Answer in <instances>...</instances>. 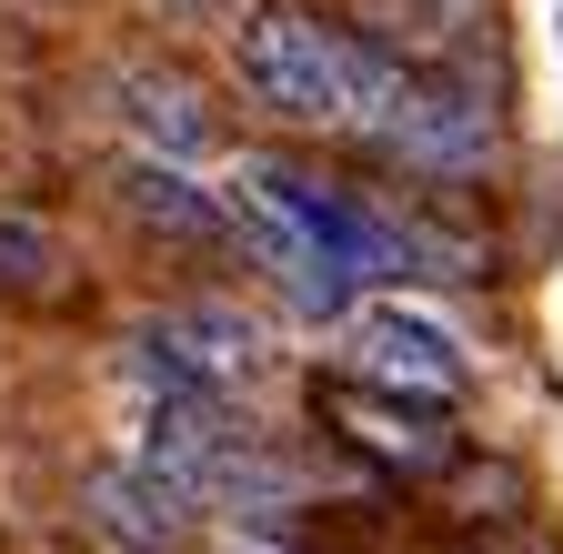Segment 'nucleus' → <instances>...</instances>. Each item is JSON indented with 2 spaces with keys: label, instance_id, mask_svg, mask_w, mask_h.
Instances as JSON below:
<instances>
[{
  "label": "nucleus",
  "instance_id": "nucleus-1",
  "mask_svg": "<svg viewBox=\"0 0 563 554\" xmlns=\"http://www.w3.org/2000/svg\"><path fill=\"white\" fill-rule=\"evenodd\" d=\"M232 72H242L252 111L292 121V131H363L373 41L302 11V0H252L242 31H232Z\"/></svg>",
  "mask_w": 563,
  "mask_h": 554
},
{
  "label": "nucleus",
  "instance_id": "nucleus-2",
  "mask_svg": "<svg viewBox=\"0 0 563 554\" xmlns=\"http://www.w3.org/2000/svg\"><path fill=\"white\" fill-rule=\"evenodd\" d=\"M363 142H383L393 162L433 172V182H473L493 162V101L483 82H453V72H412V61L373 51V82H363Z\"/></svg>",
  "mask_w": 563,
  "mask_h": 554
},
{
  "label": "nucleus",
  "instance_id": "nucleus-3",
  "mask_svg": "<svg viewBox=\"0 0 563 554\" xmlns=\"http://www.w3.org/2000/svg\"><path fill=\"white\" fill-rule=\"evenodd\" d=\"M121 373H131V393H222V403H242L272 373V333L232 293H191V303H162V313L131 323Z\"/></svg>",
  "mask_w": 563,
  "mask_h": 554
},
{
  "label": "nucleus",
  "instance_id": "nucleus-4",
  "mask_svg": "<svg viewBox=\"0 0 563 554\" xmlns=\"http://www.w3.org/2000/svg\"><path fill=\"white\" fill-rule=\"evenodd\" d=\"M312 424H322L342 454H363L373 474H393V484H443V474L463 464V434H453L443 403L383 393V383H363V373H312Z\"/></svg>",
  "mask_w": 563,
  "mask_h": 554
},
{
  "label": "nucleus",
  "instance_id": "nucleus-5",
  "mask_svg": "<svg viewBox=\"0 0 563 554\" xmlns=\"http://www.w3.org/2000/svg\"><path fill=\"white\" fill-rule=\"evenodd\" d=\"M342 373H363V383H383V393H412V403H443V413H453L463 383H473L453 323H433L422 303H363V313H352Z\"/></svg>",
  "mask_w": 563,
  "mask_h": 554
},
{
  "label": "nucleus",
  "instance_id": "nucleus-6",
  "mask_svg": "<svg viewBox=\"0 0 563 554\" xmlns=\"http://www.w3.org/2000/svg\"><path fill=\"white\" fill-rule=\"evenodd\" d=\"M81 524L111 554H191L201 504L181 495L172 474H152V464H91L81 474Z\"/></svg>",
  "mask_w": 563,
  "mask_h": 554
},
{
  "label": "nucleus",
  "instance_id": "nucleus-7",
  "mask_svg": "<svg viewBox=\"0 0 563 554\" xmlns=\"http://www.w3.org/2000/svg\"><path fill=\"white\" fill-rule=\"evenodd\" d=\"M111 202H121V222L131 232H152V242H181V252H222L232 242V192H201L181 162L162 152H131L111 172Z\"/></svg>",
  "mask_w": 563,
  "mask_h": 554
},
{
  "label": "nucleus",
  "instance_id": "nucleus-8",
  "mask_svg": "<svg viewBox=\"0 0 563 554\" xmlns=\"http://www.w3.org/2000/svg\"><path fill=\"white\" fill-rule=\"evenodd\" d=\"M373 51L412 61V72H493V0H373Z\"/></svg>",
  "mask_w": 563,
  "mask_h": 554
},
{
  "label": "nucleus",
  "instance_id": "nucleus-9",
  "mask_svg": "<svg viewBox=\"0 0 563 554\" xmlns=\"http://www.w3.org/2000/svg\"><path fill=\"white\" fill-rule=\"evenodd\" d=\"M111 101H121V121H131V142L141 152H162V162H191V152H211V91L181 72V61H121L111 72Z\"/></svg>",
  "mask_w": 563,
  "mask_h": 554
},
{
  "label": "nucleus",
  "instance_id": "nucleus-10",
  "mask_svg": "<svg viewBox=\"0 0 563 554\" xmlns=\"http://www.w3.org/2000/svg\"><path fill=\"white\" fill-rule=\"evenodd\" d=\"M60 232L31 213H0V303H51L60 293Z\"/></svg>",
  "mask_w": 563,
  "mask_h": 554
},
{
  "label": "nucleus",
  "instance_id": "nucleus-11",
  "mask_svg": "<svg viewBox=\"0 0 563 554\" xmlns=\"http://www.w3.org/2000/svg\"><path fill=\"white\" fill-rule=\"evenodd\" d=\"M162 11H191L201 21V11H232V0H162Z\"/></svg>",
  "mask_w": 563,
  "mask_h": 554
},
{
  "label": "nucleus",
  "instance_id": "nucleus-12",
  "mask_svg": "<svg viewBox=\"0 0 563 554\" xmlns=\"http://www.w3.org/2000/svg\"><path fill=\"white\" fill-rule=\"evenodd\" d=\"M211 554H272V544H211Z\"/></svg>",
  "mask_w": 563,
  "mask_h": 554
}]
</instances>
